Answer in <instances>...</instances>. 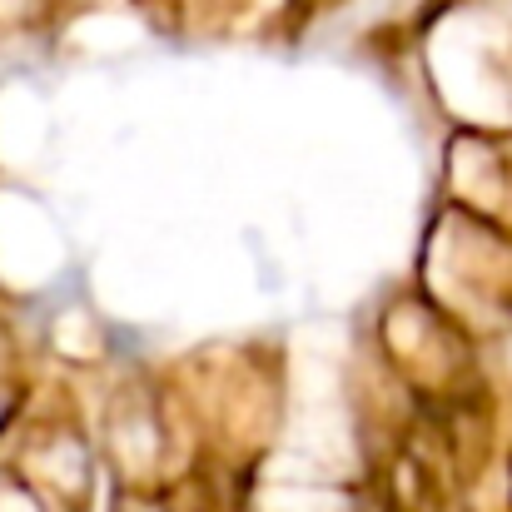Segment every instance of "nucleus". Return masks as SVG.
<instances>
[]
</instances>
